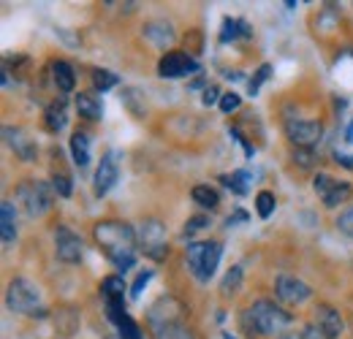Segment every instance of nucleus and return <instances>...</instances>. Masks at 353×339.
<instances>
[{
	"label": "nucleus",
	"instance_id": "f704fd0d",
	"mask_svg": "<svg viewBox=\"0 0 353 339\" xmlns=\"http://www.w3.org/2000/svg\"><path fill=\"white\" fill-rule=\"evenodd\" d=\"M221 90H218V87H207V90H204V95H201V103H204V106H215V103H221Z\"/></svg>",
	"mask_w": 353,
	"mask_h": 339
},
{
	"label": "nucleus",
	"instance_id": "58836bf2",
	"mask_svg": "<svg viewBox=\"0 0 353 339\" xmlns=\"http://www.w3.org/2000/svg\"><path fill=\"white\" fill-rule=\"evenodd\" d=\"M296 158H299V163H302V166H312V161H310V158H312V155H310V150H299V155H296ZM296 158H294V161H296Z\"/></svg>",
	"mask_w": 353,
	"mask_h": 339
},
{
	"label": "nucleus",
	"instance_id": "4c0bfd02",
	"mask_svg": "<svg viewBox=\"0 0 353 339\" xmlns=\"http://www.w3.org/2000/svg\"><path fill=\"white\" fill-rule=\"evenodd\" d=\"M334 161H337V163H343V166H348V169L353 166V155H343V152H334Z\"/></svg>",
	"mask_w": 353,
	"mask_h": 339
},
{
	"label": "nucleus",
	"instance_id": "9b49d317",
	"mask_svg": "<svg viewBox=\"0 0 353 339\" xmlns=\"http://www.w3.org/2000/svg\"><path fill=\"white\" fill-rule=\"evenodd\" d=\"M85 253V245H82V236L74 234L71 228L60 225L54 231V255L63 260V263H79Z\"/></svg>",
	"mask_w": 353,
	"mask_h": 339
},
{
	"label": "nucleus",
	"instance_id": "1a4fd4ad",
	"mask_svg": "<svg viewBox=\"0 0 353 339\" xmlns=\"http://www.w3.org/2000/svg\"><path fill=\"white\" fill-rule=\"evenodd\" d=\"M285 136L296 150H312L323 136V125L315 120H288Z\"/></svg>",
	"mask_w": 353,
	"mask_h": 339
},
{
	"label": "nucleus",
	"instance_id": "f257e3e1",
	"mask_svg": "<svg viewBox=\"0 0 353 339\" xmlns=\"http://www.w3.org/2000/svg\"><path fill=\"white\" fill-rule=\"evenodd\" d=\"M92 239H95V245L106 253V258L120 271L133 269L139 239H136V231H133L128 223H123V220H101L92 228Z\"/></svg>",
	"mask_w": 353,
	"mask_h": 339
},
{
	"label": "nucleus",
	"instance_id": "393cba45",
	"mask_svg": "<svg viewBox=\"0 0 353 339\" xmlns=\"http://www.w3.org/2000/svg\"><path fill=\"white\" fill-rule=\"evenodd\" d=\"M90 79H92V90H95V92H106V90L120 85V76L112 74V71H106V68H95V71L90 74Z\"/></svg>",
	"mask_w": 353,
	"mask_h": 339
},
{
	"label": "nucleus",
	"instance_id": "39448f33",
	"mask_svg": "<svg viewBox=\"0 0 353 339\" xmlns=\"http://www.w3.org/2000/svg\"><path fill=\"white\" fill-rule=\"evenodd\" d=\"M6 304L11 312L17 315H30V318H44V307H41V291L36 282H30L28 277H14L8 282V291H6Z\"/></svg>",
	"mask_w": 353,
	"mask_h": 339
},
{
	"label": "nucleus",
	"instance_id": "bb28decb",
	"mask_svg": "<svg viewBox=\"0 0 353 339\" xmlns=\"http://www.w3.org/2000/svg\"><path fill=\"white\" fill-rule=\"evenodd\" d=\"M239 288H242V266H231V269L225 271V277H223V282H221L223 296H234Z\"/></svg>",
	"mask_w": 353,
	"mask_h": 339
},
{
	"label": "nucleus",
	"instance_id": "c9c22d12",
	"mask_svg": "<svg viewBox=\"0 0 353 339\" xmlns=\"http://www.w3.org/2000/svg\"><path fill=\"white\" fill-rule=\"evenodd\" d=\"M201 228H207V217H193V220L185 225V236H190V234H196V231H201Z\"/></svg>",
	"mask_w": 353,
	"mask_h": 339
},
{
	"label": "nucleus",
	"instance_id": "412c9836",
	"mask_svg": "<svg viewBox=\"0 0 353 339\" xmlns=\"http://www.w3.org/2000/svg\"><path fill=\"white\" fill-rule=\"evenodd\" d=\"M71 158H74V163H77L79 169H85V166L90 163V136L88 133L77 130V133L71 136Z\"/></svg>",
	"mask_w": 353,
	"mask_h": 339
},
{
	"label": "nucleus",
	"instance_id": "473e14b6",
	"mask_svg": "<svg viewBox=\"0 0 353 339\" xmlns=\"http://www.w3.org/2000/svg\"><path fill=\"white\" fill-rule=\"evenodd\" d=\"M337 228H340L345 236H351L353 239V207L351 209H345V212L337 217Z\"/></svg>",
	"mask_w": 353,
	"mask_h": 339
},
{
	"label": "nucleus",
	"instance_id": "b1692460",
	"mask_svg": "<svg viewBox=\"0 0 353 339\" xmlns=\"http://www.w3.org/2000/svg\"><path fill=\"white\" fill-rule=\"evenodd\" d=\"M221 182L236 196H245L250 190V174L248 171H234V174H223Z\"/></svg>",
	"mask_w": 353,
	"mask_h": 339
},
{
	"label": "nucleus",
	"instance_id": "e433bc0d",
	"mask_svg": "<svg viewBox=\"0 0 353 339\" xmlns=\"http://www.w3.org/2000/svg\"><path fill=\"white\" fill-rule=\"evenodd\" d=\"M302 339H329V337H326V334H323L318 326H307V329L302 331Z\"/></svg>",
	"mask_w": 353,
	"mask_h": 339
},
{
	"label": "nucleus",
	"instance_id": "7ed1b4c3",
	"mask_svg": "<svg viewBox=\"0 0 353 339\" xmlns=\"http://www.w3.org/2000/svg\"><path fill=\"white\" fill-rule=\"evenodd\" d=\"M242 326L245 331L250 334H259V337H272V334H280L291 326V315L285 309H280L274 301L269 298H259L253 301L245 312H242Z\"/></svg>",
	"mask_w": 353,
	"mask_h": 339
},
{
	"label": "nucleus",
	"instance_id": "a211bd4d",
	"mask_svg": "<svg viewBox=\"0 0 353 339\" xmlns=\"http://www.w3.org/2000/svg\"><path fill=\"white\" fill-rule=\"evenodd\" d=\"M52 79H54V87H57V92H74V87H77V74H74V68H71V63H65V60H57V63H52Z\"/></svg>",
	"mask_w": 353,
	"mask_h": 339
},
{
	"label": "nucleus",
	"instance_id": "6e6552de",
	"mask_svg": "<svg viewBox=\"0 0 353 339\" xmlns=\"http://www.w3.org/2000/svg\"><path fill=\"white\" fill-rule=\"evenodd\" d=\"M139 245H141L144 255H150V258H155V260L166 258V255H169L166 225H163L161 220H155V217H152V220H144L141 228H139Z\"/></svg>",
	"mask_w": 353,
	"mask_h": 339
},
{
	"label": "nucleus",
	"instance_id": "4be33fe9",
	"mask_svg": "<svg viewBox=\"0 0 353 339\" xmlns=\"http://www.w3.org/2000/svg\"><path fill=\"white\" fill-rule=\"evenodd\" d=\"M125 280L120 277V274H109V277H103V282H101V294L106 301H123L125 304Z\"/></svg>",
	"mask_w": 353,
	"mask_h": 339
},
{
	"label": "nucleus",
	"instance_id": "c85d7f7f",
	"mask_svg": "<svg viewBox=\"0 0 353 339\" xmlns=\"http://www.w3.org/2000/svg\"><path fill=\"white\" fill-rule=\"evenodd\" d=\"M114 326L120 329V339H141V331H139V326H136V320L131 315H123Z\"/></svg>",
	"mask_w": 353,
	"mask_h": 339
},
{
	"label": "nucleus",
	"instance_id": "2eb2a0df",
	"mask_svg": "<svg viewBox=\"0 0 353 339\" xmlns=\"http://www.w3.org/2000/svg\"><path fill=\"white\" fill-rule=\"evenodd\" d=\"M315 326H318L329 339H337L345 331V320L340 318V312H337L332 304H321V307L315 309Z\"/></svg>",
	"mask_w": 353,
	"mask_h": 339
},
{
	"label": "nucleus",
	"instance_id": "cd10ccee",
	"mask_svg": "<svg viewBox=\"0 0 353 339\" xmlns=\"http://www.w3.org/2000/svg\"><path fill=\"white\" fill-rule=\"evenodd\" d=\"M274 193H269V190H261L259 196H256V212H259V217L261 220H266V217H272V212H274Z\"/></svg>",
	"mask_w": 353,
	"mask_h": 339
},
{
	"label": "nucleus",
	"instance_id": "a19ab883",
	"mask_svg": "<svg viewBox=\"0 0 353 339\" xmlns=\"http://www.w3.org/2000/svg\"><path fill=\"white\" fill-rule=\"evenodd\" d=\"M280 339H302V334H294V331H291V334H283Z\"/></svg>",
	"mask_w": 353,
	"mask_h": 339
},
{
	"label": "nucleus",
	"instance_id": "ddd939ff",
	"mask_svg": "<svg viewBox=\"0 0 353 339\" xmlns=\"http://www.w3.org/2000/svg\"><path fill=\"white\" fill-rule=\"evenodd\" d=\"M117 176H120V158H117L114 150H109V152L101 158V166L95 171V185H92L95 196H106V193L114 187Z\"/></svg>",
	"mask_w": 353,
	"mask_h": 339
},
{
	"label": "nucleus",
	"instance_id": "423d86ee",
	"mask_svg": "<svg viewBox=\"0 0 353 339\" xmlns=\"http://www.w3.org/2000/svg\"><path fill=\"white\" fill-rule=\"evenodd\" d=\"M17 198L22 204V209L28 212V217H41L52 209V187L46 182L39 179H28L17 187Z\"/></svg>",
	"mask_w": 353,
	"mask_h": 339
},
{
	"label": "nucleus",
	"instance_id": "9d476101",
	"mask_svg": "<svg viewBox=\"0 0 353 339\" xmlns=\"http://www.w3.org/2000/svg\"><path fill=\"white\" fill-rule=\"evenodd\" d=\"M199 71H201L199 63L185 52H166L158 63V76H163V79H182V76H190Z\"/></svg>",
	"mask_w": 353,
	"mask_h": 339
},
{
	"label": "nucleus",
	"instance_id": "20e7f679",
	"mask_svg": "<svg viewBox=\"0 0 353 339\" xmlns=\"http://www.w3.org/2000/svg\"><path fill=\"white\" fill-rule=\"evenodd\" d=\"M221 255H223L221 242H190L185 247L188 269L193 271V277L199 282H210L212 280V274L221 266Z\"/></svg>",
	"mask_w": 353,
	"mask_h": 339
},
{
	"label": "nucleus",
	"instance_id": "aec40b11",
	"mask_svg": "<svg viewBox=\"0 0 353 339\" xmlns=\"http://www.w3.org/2000/svg\"><path fill=\"white\" fill-rule=\"evenodd\" d=\"M68 123V109H65V101H54L46 106L44 114V127L49 133H60Z\"/></svg>",
	"mask_w": 353,
	"mask_h": 339
},
{
	"label": "nucleus",
	"instance_id": "f3484780",
	"mask_svg": "<svg viewBox=\"0 0 353 339\" xmlns=\"http://www.w3.org/2000/svg\"><path fill=\"white\" fill-rule=\"evenodd\" d=\"M0 236H3V247H11L17 239V212L11 201L0 204Z\"/></svg>",
	"mask_w": 353,
	"mask_h": 339
},
{
	"label": "nucleus",
	"instance_id": "2f4dec72",
	"mask_svg": "<svg viewBox=\"0 0 353 339\" xmlns=\"http://www.w3.org/2000/svg\"><path fill=\"white\" fill-rule=\"evenodd\" d=\"M150 280H152V269H144V271H141V274L136 277V282H133L131 296H133V298H139V296H141V291L147 288V282H150Z\"/></svg>",
	"mask_w": 353,
	"mask_h": 339
},
{
	"label": "nucleus",
	"instance_id": "5701e85b",
	"mask_svg": "<svg viewBox=\"0 0 353 339\" xmlns=\"http://www.w3.org/2000/svg\"><path fill=\"white\" fill-rule=\"evenodd\" d=\"M190 196H193V201H196L199 207H204V209H218V204H221L218 190L210 187V185H196V187L190 190Z\"/></svg>",
	"mask_w": 353,
	"mask_h": 339
},
{
	"label": "nucleus",
	"instance_id": "72a5a7b5",
	"mask_svg": "<svg viewBox=\"0 0 353 339\" xmlns=\"http://www.w3.org/2000/svg\"><path fill=\"white\" fill-rule=\"evenodd\" d=\"M269 71H272L269 65H261V68H259L256 79H250V95H259V87H261L266 82V79H269Z\"/></svg>",
	"mask_w": 353,
	"mask_h": 339
},
{
	"label": "nucleus",
	"instance_id": "ea45409f",
	"mask_svg": "<svg viewBox=\"0 0 353 339\" xmlns=\"http://www.w3.org/2000/svg\"><path fill=\"white\" fill-rule=\"evenodd\" d=\"M345 138H348V141L353 144V123L348 125V130H345Z\"/></svg>",
	"mask_w": 353,
	"mask_h": 339
},
{
	"label": "nucleus",
	"instance_id": "7c9ffc66",
	"mask_svg": "<svg viewBox=\"0 0 353 339\" xmlns=\"http://www.w3.org/2000/svg\"><path fill=\"white\" fill-rule=\"evenodd\" d=\"M239 106H242V98H239L236 92H223V98H221L223 114H231V112H236Z\"/></svg>",
	"mask_w": 353,
	"mask_h": 339
},
{
	"label": "nucleus",
	"instance_id": "f8f14e48",
	"mask_svg": "<svg viewBox=\"0 0 353 339\" xmlns=\"http://www.w3.org/2000/svg\"><path fill=\"white\" fill-rule=\"evenodd\" d=\"M274 294L280 301H285V304H305L310 296H312V288H310L307 282H302L299 277H291V274H280L277 280H274Z\"/></svg>",
	"mask_w": 353,
	"mask_h": 339
},
{
	"label": "nucleus",
	"instance_id": "79ce46f5",
	"mask_svg": "<svg viewBox=\"0 0 353 339\" xmlns=\"http://www.w3.org/2000/svg\"><path fill=\"white\" fill-rule=\"evenodd\" d=\"M223 339H236V337H234L231 331H223Z\"/></svg>",
	"mask_w": 353,
	"mask_h": 339
},
{
	"label": "nucleus",
	"instance_id": "c756f323",
	"mask_svg": "<svg viewBox=\"0 0 353 339\" xmlns=\"http://www.w3.org/2000/svg\"><path fill=\"white\" fill-rule=\"evenodd\" d=\"M52 190H54L60 198H68V196H71V190H74L71 176H68V174H54V176H52Z\"/></svg>",
	"mask_w": 353,
	"mask_h": 339
},
{
	"label": "nucleus",
	"instance_id": "f03ea898",
	"mask_svg": "<svg viewBox=\"0 0 353 339\" xmlns=\"http://www.w3.org/2000/svg\"><path fill=\"white\" fill-rule=\"evenodd\" d=\"M185 315H188V307L176 296L158 298L147 309V326L152 339H196Z\"/></svg>",
	"mask_w": 353,
	"mask_h": 339
},
{
	"label": "nucleus",
	"instance_id": "a878e982",
	"mask_svg": "<svg viewBox=\"0 0 353 339\" xmlns=\"http://www.w3.org/2000/svg\"><path fill=\"white\" fill-rule=\"evenodd\" d=\"M239 36H250V28L242 22V19H223V33H221V41H234Z\"/></svg>",
	"mask_w": 353,
	"mask_h": 339
},
{
	"label": "nucleus",
	"instance_id": "dca6fc26",
	"mask_svg": "<svg viewBox=\"0 0 353 339\" xmlns=\"http://www.w3.org/2000/svg\"><path fill=\"white\" fill-rule=\"evenodd\" d=\"M141 33H144L147 41L152 43V46H158V49H169V46L176 41V33H174V28H172V22H163V19L147 22Z\"/></svg>",
	"mask_w": 353,
	"mask_h": 339
},
{
	"label": "nucleus",
	"instance_id": "4468645a",
	"mask_svg": "<svg viewBox=\"0 0 353 339\" xmlns=\"http://www.w3.org/2000/svg\"><path fill=\"white\" fill-rule=\"evenodd\" d=\"M3 138H6V144L17 152V158H22V161H36L39 147H36V141H33L22 127L6 125L3 127Z\"/></svg>",
	"mask_w": 353,
	"mask_h": 339
},
{
	"label": "nucleus",
	"instance_id": "0eeeda50",
	"mask_svg": "<svg viewBox=\"0 0 353 339\" xmlns=\"http://www.w3.org/2000/svg\"><path fill=\"white\" fill-rule=\"evenodd\" d=\"M312 187H315V193H318V198L323 201L326 209H334V207L345 204L353 193V187L348 182H340V179H334L332 174H315Z\"/></svg>",
	"mask_w": 353,
	"mask_h": 339
},
{
	"label": "nucleus",
	"instance_id": "6ab92c4d",
	"mask_svg": "<svg viewBox=\"0 0 353 339\" xmlns=\"http://www.w3.org/2000/svg\"><path fill=\"white\" fill-rule=\"evenodd\" d=\"M77 112H79V117H85V120H101V117H103V103H101V98L95 95V90L77 95Z\"/></svg>",
	"mask_w": 353,
	"mask_h": 339
}]
</instances>
